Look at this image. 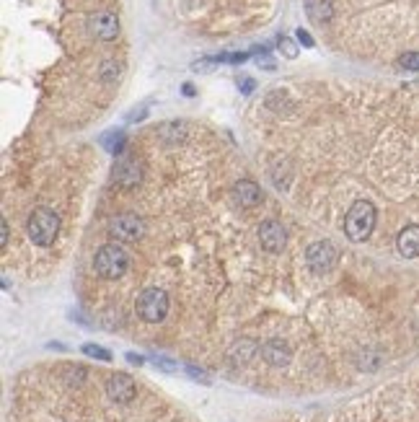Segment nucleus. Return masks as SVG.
Wrapping results in <instances>:
<instances>
[{
	"mask_svg": "<svg viewBox=\"0 0 419 422\" xmlns=\"http://www.w3.org/2000/svg\"><path fill=\"white\" fill-rule=\"evenodd\" d=\"M375 228V205L370 200H357L345 215V233L349 241H365Z\"/></svg>",
	"mask_w": 419,
	"mask_h": 422,
	"instance_id": "obj_1",
	"label": "nucleus"
},
{
	"mask_svg": "<svg viewBox=\"0 0 419 422\" xmlns=\"http://www.w3.org/2000/svg\"><path fill=\"white\" fill-rule=\"evenodd\" d=\"M168 293H166L164 288H145L143 293L137 295L135 301V311L137 316L148 324H161L166 319V313H168Z\"/></svg>",
	"mask_w": 419,
	"mask_h": 422,
	"instance_id": "obj_2",
	"label": "nucleus"
},
{
	"mask_svg": "<svg viewBox=\"0 0 419 422\" xmlns=\"http://www.w3.org/2000/svg\"><path fill=\"white\" fill-rule=\"evenodd\" d=\"M93 267H96V272L101 277H106V280H117L127 272L129 267V257L127 251L119 247V244H106V247H101L96 251V259H93Z\"/></svg>",
	"mask_w": 419,
	"mask_h": 422,
	"instance_id": "obj_3",
	"label": "nucleus"
},
{
	"mask_svg": "<svg viewBox=\"0 0 419 422\" xmlns=\"http://www.w3.org/2000/svg\"><path fill=\"white\" fill-rule=\"evenodd\" d=\"M57 228H60V218L49 208H37V210L29 215L26 221V233L29 239L39 244V247H47L52 244L57 236Z\"/></svg>",
	"mask_w": 419,
	"mask_h": 422,
	"instance_id": "obj_4",
	"label": "nucleus"
},
{
	"mask_svg": "<svg viewBox=\"0 0 419 422\" xmlns=\"http://www.w3.org/2000/svg\"><path fill=\"white\" fill-rule=\"evenodd\" d=\"M104 391H106V396H109L114 404H129L135 402L137 396V384L135 378L127 376V373H109L106 376V381H104Z\"/></svg>",
	"mask_w": 419,
	"mask_h": 422,
	"instance_id": "obj_5",
	"label": "nucleus"
},
{
	"mask_svg": "<svg viewBox=\"0 0 419 422\" xmlns=\"http://www.w3.org/2000/svg\"><path fill=\"white\" fill-rule=\"evenodd\" d=\"M337 259H339V251L334 249V244H329V241H316V244H310V247L306 249V262H308L310 269L319 272V275L329 272L331 267L337 265Z\"/></svg>",
	"mask_w": 419,
	"mask_h": 422,
	"instance_id": "obj_6",
	"label": "nucleus"
},
{
	"mask_svg": "<svg viewBox=\"0 0 419 422\" xmlns=\"http://www.w3.org/2000/svg\"><path fill=\"white\" fill-rule=\"evenodd\" d=\"M143 230H145V226L137 215H117L109 223V233L117 241H137L143 236Z\"/></svg>",
	"mask_w": 419,
	"mask_h": 422,
	"instance_id": "obj_7",
	"label": "nucleus"
},
{
	"mask_svg": "<svg viewBox=\"0 0 419 422\" xmlns=\"http://www.w3.org/2000/svg\"><path fill=\"white\" fill-rule=\"evenodd\" d=\"M88 29H91L93 34L99 39H117L119 34V19L111 13V10H99V13H93L91 21H88Z\"/></svg>",
	"mask_w": 419,
	"mask_h": 422,
	"instance_id": "obj_8",
	"label": "nucleus"
},
{
	"mask_svg": "<svg viewBox=\"0 0 419 422\" xmlns=\"http://www.w3.org/2000/svg\"><path fill=\"white\" fill-rule=\"evenodd\" d=\"M259 241H262V247H264L267 251H272V254L283 251L285 241H287V233H285L283 223H277V221L262 223V228H259Z\"/></svg>",
	"mask_w": 419,
	"mask_h": 422,
	"instance_id": "obj_9",
	"label": "nucleus"
},
{
	"mask_svg": "<svg viewBox=\"0 0 419 422\" xmlns=\"http://www.w3.org/2000/svg\"><path fill=\"white\" fill-rule=\"evenodd\" d=\"M114 179L122 187H135L140 182V164L132 156H122L114 166Z\"/></svg>",
	"mask_w": 419,
	"mask_h": 422,
	"instance_id": "obj_10",
	"label": "nucleus"
},
{
	"mask_svg": "<svg viewBox=\"0 0 419 422\" xmlns=\"http://www.w3.org/2000/svg\"><path fill=\"white\" fill-rule=\"evenodd\" d=\"M396 244H399L401 257H406V259L419 257V226L411 223V226H406V228H401Z\"/></svg>",
	"mask_w": 419,
	"mask_h": 422,
	"instance_id": "obj_11",
	"label": "nucleus"
},
{
	"mask_svg": "<svg viewBox=\"0 0 419 422\" xmlns=\"http://www.w3.org/2000/svg\"><path fill=\"white\" fill-rule=\"evenodd\" d=\"M233 200H236L238 205H244V208H254L256 202L262 200V189H259L254 182L241 179V182L233 187Z\"/></svg>",
	"mask_w": 419,
	"mask_h": 422,
	"instance_id": "obj_12",
	"label": "nucleus"
},
{
	"mask_svg": "<svg viewBox=\"0 0 419 422\" xmlns=\"http://www.w3.org/2000/svg\"><path fill=\"white\" fill-rule=\"evenodd\" d=\"M306 10L316 24H324V21L331 19V3L329 0H306Z\"/></svg>",
	"mask_w": 419,
	"mask_h": 422,
	"instance_id": "obj_13",
	"label": "nucleus"
},
{
	"mask_svg": "<svg viewBox=\"0 0 419 422\" xmlns=\"http://www.w3.org/2000/svg\"><path fill=\"white\" fill-rule=\"evenodd\" d=\"M101 143L109 148V153L117 156V153H122V148H125V135H122V132H111V135H106Z\"/></svg>",
	"mask_w": 419,
	"mask_h": 422,
	"instance_id": "obj_14",
	"label": "nucleus"
},
{
	"mask_svg": "<svg viewBox=\"0 0 419 422\" xmlns=\"http://www.w3.org/2000/svg\"><path fill=\"white\" fill-rule=\"evenodd\" d=\"M399 65L406 70H419V52H406L399 57Z\"/></svg>",
	"mask_w": 419,
	"mask_h": 422,
	"instance_id": "obj_15",
	"label": "nucleus"
},
{
	"mask_svg": "<svg viewBox=\"0 0 419 422\" xmlns=\"http://www.w3.org/2000/svg\"><path fill=\"white\" fill-rule=\"evenodd\" d=\"M83 352H86V355H91V358H99V360H111L109 352L96 347V345H83Z\"/></svg>",
	"mask_w": 419,
	"mask_h": 422,
	"instance_id": "obj_16",
	"label": "nucleus"
},
{
	"mask_svg": "<svg viewBox=\"0 0 419 422\" xmlns=\"http://www.w3.org/2000/svg\"><path fill=\"white\" fill-rule=\"evenodd\" d=\"M248 55L246 52H233V55H218L215 63H246Z\"/></svg>",
	"mask_w": 419,
	"mask_h": 422,
	"instance_id": "obj_17",
	"label": "nucleus"
},
{
	"mask_svg": "<svg viewBox=\"0 0 419 422\" xmlns=\"http://www.w3.org/2000/svg\"><path fill=\"white\" fill-rule=\"evenodd\" d=\"M280 49H283L285 57H290V60H292V57H295V55H298V49H295V45H292V42H290V39H287V37H280Z\"/></svg>",
	"mask_w": 419,
	"mask_h": 422,
	"instance_id": "obj_18",
	"label": "nucleus"
},
{
	"mask_svg": "<svg viewBox=\"0 0 419 422\" xmlns=\"http://www.w3.org/2000/svg\"><path fill=\"white\" fill-rule=\"evenodd\" d=\"M295 34H298V42H301V45L313 47V37H310V34H308V31H306V29H298Z\"/></svg>",
	"mask_w": 419,
	"mask_h": 422,
	"instance_id": "obj_19",
	"label": "nucleus"
},
{
	"mask_svg": "<svg viewBox=\"0 0 419 422\" xmlns=\"http://www.w3.org/2000/svg\"><path fill=\"white\" fill-rule=\"evenodd\" d=\"M241 88H244V93H251V88H254V81H248V78H246V81L241 83Z\"/></svg>",
	"mask_w": 419,
	"mask_h": 422,
	"instance_id": "obj_20",
	"label": "nucleus"
},
{
	"mask_svg": "<svg viewBox=\"0 0 419 422\" xmlns=\"http://www.w3.org/2000/svg\"><path fill=\"white\" fill-rule=\"evenodd\" d=\"M6 241H8V223L3 221V244H6Z\"/></svg>",
	"mask_w": 419,
	"mask_h": 422,
	"instance_id": "obj_21",
	"label": "nucleus"
}]
</instances>
